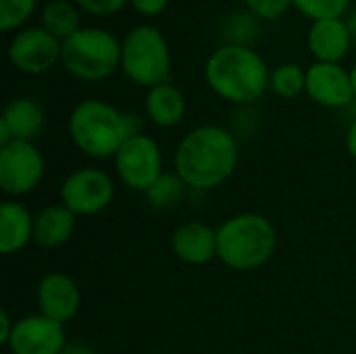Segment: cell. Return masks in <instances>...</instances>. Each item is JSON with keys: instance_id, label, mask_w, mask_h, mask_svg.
Masks as SVG:
<instances>
[{"instance_id": "cell-1", "label": "cell", "mask_w": 356, "mask_h": 354, "mask_svg": "<svg viewBox=\"0 0 356 354\" xmlns=\"http://www.w3.org/2000/svg\"><path fill=\"white\" fill-rule=\"evenodd\" d=\"M240 146L234 131L207 123L188 131L173 154V171L194 192L223 186L238 169Z\"/></svg>"}, {"instance_id": "cell-2", "label": "cell", "mask_w": 356, "mask_h": 354, "mask_svg": "<svg viewBox=\"0 0 356 354\" xmlns=\"http://www.w3.org/2000/svg\"><path fill=\"white\" fill-rule=\"evenodd\" d=\"M138 134H144L140 115L119 111L98 98L81 100L69 115L71 142L81 154L96 161L115 159L119 148Z\"/></svg>"}, {"instance_id": "cell-3", "label": "cell", "mask_w": 356, "mask_h": 354, "mask_svg": "<svg viewBox=\"0 0 356 354\" xmlns=\"http://www.w3.org/2000/svg\"><path fill=\"white\" fill-rule=\"evenodd\" d=\"M204 77L209 88L234 104H252L269 88L267 63L244 44H223L207 61Z\"/></svg>"}, {"instance_id": "cell-4", "label": "cell", "mask_w": 356, "mask_h": 354, "mask_svg": "<svg viewBox=\"0 0 356 354\" xmlns=\"http://www.w3.org/2000/svg\"><path fill=\"white\" fill-rule=\"evenodd\" d=\"M275 250L277 230L263 213H238L217 227V259L232 271H257L273 259Z\"/></svg>"}, {"instance_id": "cell-5", "label": "cell", "mask_w": 356, "mask_h": 354, "mask_svg": "<svg viewBox=\"0 0 356 354\" xmlns=\"http://www.w3.org/2000/svg\"><path fill=\"white\" fill-rule=\"evenodd\" d=\"M65 69L81 81H102L121 67V42L104 29L81 27L63 40Z\"/></svg>"}, {"instance_id": "cell-6", "label": "cell", "mask_w": 356, "mask_h": 354, "mask_svg": "<svg viewBox=\"0 0 356 354\" xmlns=\"http://www.w3.org/2000/svg\"><path fill=\"white\" fill-rule=\"evenodd\" d=\"M121 71L138 86L154 88L169 81L171 52L165 35L150 25L134 27L121 42Z\"/></svg>"}, {"instance_id": "cell-7", "label": "cell", "mask_w": 356, "mask_h": 354, "mask_svg": "<svg viewBox=\"0 0 356 354\" xmlns=\"http://www.w3.org/2000/svg\"><path fill=\"white\" fill-rule=\"evenodd\" d=\"M115 200L113 177L98 167H79L71 171L60 188L58 202L65 204L75 217H92L106 211Z\"/></svg>"}, {"instance_id": "cell-8", "label": "cell", "mask_w": 356, "mask_h": 354, "mask_svg": "<svg viewBox=\"0 0 356 354\" xmlns=\"http://www.w3.org/2000/svg\"><path fill=\"white\" fill-rule=\"evenodd\" d=\"M117 177L123 186L144 194L163 173L165 159L159 142L146 134L131 136L113 159Z\"/></svg>"}, {"instance_id": "cell-9", "label": "cell", "mask_w": 356, "mask_h": 354, "mask_svg": "<svg viewBox=\"0 0 356 354\" xmlns=\"http://www.w3.org/2000/svg\"><path fill=\"white\" fill-rule=\"evenodd\" d=\"M46 161L33 142L13 140L0 146V190L19 198L31 194L44 179Z\"/></svg>"}, {"instance_id": "cell-10", "label": "cell", "mask_w": 356, "mask_h": 354, "mask_svg": "<svg viewBox=\"0 0 356 354\" xmlns=\"http://www.w3.org/2000/svg\"><path fill=\"white\" fill-rule=\"evenodd\" d=\"M67 346L65 325L42 313L17 319L8 342L4 344L8 354H60Z\"/></svg>"}, {"instance_id": "cell-11", "label": "cell", "mask_w": 356, "mask_h": 354, "mask_svg": "<svg viewBox=\"0 0 356 354\" xmlns=\"http://www.w3.org/2000/svg\"><path fill=\"white\" fill-rule=\"evenodd\" d=\"M63 56V42L44 27L21 29L8 46L10 63L29 75L50 71Z\"/></svg>"}, {"instance_id": "cell-12", "label": "cell", "mask_w": 356, "mask_h": 354, "mask_svg": "<svg viewBox=\"0 0 356 354\" xmlns=\"http://www.w3.org/2000/svg\"><path fill=\"white\" fill-rule=\"evenodd\" d=\"M307 96L325 108H346L356 100L350 71L340 63H313L307 69Z\"/></svg>"}, {"instance_id": "cell-13", "label": "cell", "mask_w": 356, "mask_h": 354, "mask_svg": "<svg viewBox=\"0 0 356 354\" xmlns=\"http://www.w3.org/2000/svg\"><path fill=\"white\" fill-rule=\"evenodd\" d=\"M35 303L38 313L67 325L81 309V292L71 275L63 271H50L35 286Z\"/></svg>"}, {"instance_id": "cell-14", "label": "cell", "mask_w": 356, "mask_h": 354, "mask_svg": "<svg viewBox=\"0 0 356 354\" xmlns=\"http://www.w3.org/2000/svg\"><path fill=\"white\" fill-rule=\"evenodd\" d=\"M171 250L186 265H209L217 259V230L202 221H186L171 234Z\"/></svg>"}, {"instance_id": "cell-15", "label": "cell", "mask_w": 356, "mask_h": 354, "mask_svg": "<svg viewBox=\"0 0 356 354\" xmlns=\"http://www.w3.org/2000/svg\"><path fill=\"white\" fill-rule=\"evenodd\" d=\"M46 125V113L35 102L33 98L19 96L13 98L0 117V146L13 142V140H23V142H33Z\"/></svg>"}, {"instance_id": "cell-16", "label": "cell", "mask_w": 356, "mask_h": 354, "mask_svg": "<svg viewBox=\"0 0 356 354\" xmlns=\"http://www.w3.org/2000/svg\"><path fill=\"white\" fill-rule=\"evenodd\" d=\"M309 50L317 63H340L350 50V31L342 19L313 21L309 29Z\"/></svg>"}, {"instance_id": "cell-17", "label": "cell", "mask_w": 356, "mask_h": 354, "mask_svg": "<svg viewBox=\"0 0 356 354\" xmlns=\"http://www.w3.org/2000/svg\"><path fill=\"white\" fill-rule=\"evenodd\" d=\"M77 217L60 202L40 209L33 217V242L40 248L52 250L65 246L75 232Z\"/></svg>"}, {"instance_id": "cell-18", "label": "cell", "mask_w": 356, "mask_h": 354, "mask_svg": "<svg viewBox=\"0 0 356 354\" xmlns=\"http://www.w3.org/2000/svg\"><path fill=\"white\" fill-rule=\"evenodd\" d=\"M33 217L27 207L17 200L0 204V252L17 255L33 242Z\"/></svg>"}, {"instance_id": "cell-19", "label": "cell", "mask_w": 356, "mask_h": 354, "mask_svg": "<svg viewBox=\"0 0 356 354\" xmlns=\"http://www.w3.org/2000/svg\"><path fill=\"white\" fill-rule=\"evenodd\" d=\"M144 113L152 125L171 129L184 121L186 98H184L181 90L169 81L154 86L148 90V94L144 98Z\"/></svg>"}, {"instance_id": "cell-20", "label": "cell", "mask_w": 356, "mask_h": 354, "mask_svg": "<svg viewBox=\"0 0 356 354\" xmlns=\"http://www.w3.org/2000/svg\"><path fill=\"white\" fill-rule=\"evenodd\" d=\"M188 192H190V188L175 171H165L144 192V200L152 211H173L184 202Z\"/></svg>"}, {"instance_id": "cell-21", "label": "cell", "mask_w": 356, "mask_h": 354, "mask_svg": "<svg viewBox=\"0 0 356 354\" xmlns=\"http://www.w3.org/2000/svg\"><path fill=\"white\" fill-rule=\"evenodd\" d=\"M42 27L56 35L60 42L79 31V13L67 0H52L42 10Z\"/></svg>"}, {"instance_id": "cell-22", "label": "cell", "mask_w": 356, "mask_h": 354, "mask_svg": "<svg viewBox=\"0 0 356 354\" xmlns=\"http://www.w3.org/2000/svg\"><path fill=\"white\" fill-rule=\"evenodd\" d=\"M269 88L282 98H296L307 90V71L294 63L280 65L271 71Z\"/></svg>"}, {"instance_id": "cell-23", "label": "cell", "mask_w": 356, "mask_h": 354, "mask_svg": "<svg viewBox=\"0 0 356 354\" xmlns=\"http://www.w3.org/2000/svg\"><path fill=\"white\" fill-rule=\"evenodd\" d=\"M353 0H294V6L309 19H342Z\"/></svg>"}, {"instance_id": "cell-24", "label": "cell", "mask_w": 356, "mask_h": 354, "mask_svg": "<svg viewBox=\"0 0 356 354\" xmlns=\"http://www.w3.org/2000/svg\"><path fill=\"white\" fill-rule=\"evenodd\" d=\"M35 8V0H0V29L10 31L23 25Z\"/></svg>"}, {"instance_id": "cell-25", "label": "cell", "mask_w": 356, "mask_h": 354, "mask_svg": "<svg viewBox=\"0 0 356 354\" xmlns=\"http://www.w3.org/2000/svg\"><path fill=\"white\" fill-rule=\"evenodd\" d=\"M248 10L261 19H267V21H273V19H280L290 4H294V0H244Z\"/></svg>"}, {"instance_id": "cell-26", "label": "cell", "mask_w": 356, "mask_h": 354, "mask_svg": "<svg viewBox=\"0 0 356 354\" xmlns=\"http://www.w3.org/2000/svg\"><path fill=\"white\" fill-rule=\"evenodd\" d=\"M79 8L88 10L90 15H113L123 8L127 0H75Z\"/></svg>"}, {"instance_id": "cell-27", "label": "cell", "mask_w": 356, "mask_h": 354, "mask_svg": "<svg viewBox=\"0 0 356 354\" xmlns=\"http://www.w3.org/2000/svg\"><path fill=\"white\" fill-rule=\"evenodd\" d=\"M129 2H131V6H134L136 10H140L142 15L154 17V15H159L161 10H165V6H167L169 0H129Z\"/></svg>"}, {"instance_id": "cell-28", "label": "cell", "mask_w": 356, "mask_h": 354, "mask_svg": "<svg viewBox=\"0 0 356 354\" xmlns=\"http://www.w3.org/2000/svg\"><path fill=\"white\" fill-rule=\"evenodd\" d=\"M15 321H17V319H13V317L8 315V311H2V313H0V344H2V346H4V344L8 342V338H10L13 328H15Z\"/></svg>"}, {"instance_id": "cell-29", "label": "cell", "mask_w": 356, "mask_h": 354, "mask_svg": "<svg viewBox=\"0 0 356 354\" xmlns=\"http://www.w3.org/2000/svg\"><path fill=\"white\" fill-rule=\"evenodd\" d=\"M346 150H348V154L356 161V115L355 119L350 121L348 129H346Z\"/></svg>"}, {"instance_id": "cell-30", "label": "cell", "mask_w": 356, "mask_h": 354, "mask_svg": "<svg viewBox=\"0 0 356 354\" xmlns=\"http://www.w3.org/2000/svg\"><path fill=\"white\" fill-rule=\"evenodd\" d=\"M60 354H98L92 346L88 344H81V342H69V346L63 351Z\"/></svg>"}, {"instance_id": "cell-31", "label": "cell", "mask_w": 356, "mask_h": 354, "mask_svg": "<svg viewBox=\"0 0 356 354\" xmlns=\"http://www.w3.org/2000/svg\"><path fill=\"white\" fill-rule=\"evenodd\" d=\"M346 25H348V31H350V35L356 38V10L350 15V19L346 21Z\"/></svg>"}, {"instance_id": "cell-32", "label": "cell", "mask_w": 356, "mask_h": 354, "mask_svg": "<svg viewBox=\"0 0 356 354\" xmlns=\"http://www.w3.org/2000/svg\"><path fill=\"white\" fill-rule=\"evenodd\" d=\"M350 77H353V88H355V96H356V61H355V65H353V69H350Z\"/></svg>"}]
</instances>
